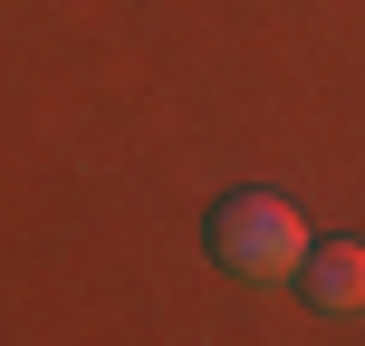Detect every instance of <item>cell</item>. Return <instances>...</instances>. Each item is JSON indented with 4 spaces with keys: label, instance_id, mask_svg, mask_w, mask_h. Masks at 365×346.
Masks as SVG:
<instances>
[{
    "label": "cell",
    "instance_id": "1",
    "mask_svg": "<svg viewBox=\"0 0 365 346\" xmlns=\"http://www.w3.org/2000/svg\"><path fill=\"white\" fill-rule=\"evenodd\" d=\"M212 260H221L231 279H259V289H269V279H298V260H308V221H298L279 193H231V202L212 212Z\"/></svg>",
    "mask_w": 365,
    "mask_h": 346
},
{
    "label": "cell",
    "instance_id": "2",
    "mask_svg": "<svg viewBox=\"0 0 365 346\" xmlns=\"http://www.w3.org/2000/svg\"><path fill=\"white\" fill-rule=\"evenodd\" d=\"M298 289H308L327 317H336V308H365V240H308Z\"/></svg>",
    "mask_w": 365,
    "mask_h": 346
}]
</instances>
